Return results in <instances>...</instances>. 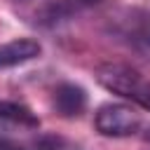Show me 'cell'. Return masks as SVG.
Returning a JSON list of instances; mask_svg holds the SVG:
<instances>
[{
    "label": "cell",
    "mask_w": 150,
    "mask_h": 150,
    "mask_svg": "<svg viewBox=\"0 0 150 150\" xmlns=\"http://www.w3.org/2000/svg\"><path fill=\"white\" fill-rule=\"evenodd\" d=\"M96 80L108 91H112L150 112V80L141 70H136L127 63L110 61V63H101L96 68Z\"/></svg>",
    "instance_id": "obj_1"
},
{
    "label": "cell",
    "mask_w": 150,
    "mask_h": 150,
    "mask_svg": "<svg viewBox=\"0 0 150 150\" xmlns=\"http://www.w3.org/2000/svg\"><path fill=\"white\" fill-rule=\"evenodd\" d=\"M94 124H96L98 134L122 138V136H131L141 129V115L131 105H124V103H103L96 110Z\"/></svg>",
    "instance_id": "obj_2"
},
{
    "label": "cell",
    "mask_w": 150,
    "mask_h": 150,
    "mask_svg": "<svg viewBox=\"0 0 150 150\" xmlns=\"http://www.w3.org/2000/svg\"><path fill=\"white\" fill-rule=\"evenodd\" d=\"M52 105L61 117H80L87 108V91L80 84L63 82L52 94Z\"/></svg>",
    "instance_id": "obj_3"
},
{
    "label": "cell",
    "mask_w": 150,
    "mask_h": 150,
    "mask_svg": "<svg viewBox=\"0 0 150 150\" xmlns=\"http://www.w3.org/2000/svg\"><path fill=\"white\" fill-rule=\"evenodd\" d=\"M40 52H42V47L33 38H19L12 42H5V45H0V70L28 63V61L38 59Z\"/></svg>",
    "instance_id": "obj_4"
},
{
    "label": "cell",
    "mask_w": 150,
    "mask_h": 150,
    "mask_svg": "<svg viewBox=\"0 0 150 150\" xmlns=\"http://www.w3.org/2000/svg\"><path fill=\"white\" fill-rule=\"evenodd\" d=\"M38 115L23 103L0 101V129H38Z\"/></svg>",
    "instance_id": "obj_5"
},
{
    "label": "cell",
    "mask_w": 150,
    "mask_h": 150,
    "mask_svg": "<svg viewBox=\"0 0 150 150\" xmlns=\"http://www.w3.org/2000/svg\"><path fill=\"white\" fill-rule=\"evenodd\" d=\"M38 150H82V148H80V145H75V143H70V141H66V138L47 136V138H42V141H40Z\"/></svg>",
    "instance_id": "obj_6"
},
{
    "label": "cell",
    "mask_w": 150,
    "mask_h": 150,
    "mask_svg": "<svg viewBox=\"0 0 150 150\" xmlns=\"http://www.w3.org/2000/svg\"><path fill=\"white\" fill-rule=\"evenodd\" d=\"M0 150H21V148L14 145V143H9V141H2V138H0Z\"/></svg>",
    "instance_id": "obj_7"
},
{
    "label": "cell",
    "mask_w": 150,
    "mask_h": 150,
    "mask_svg": "<svg viewBox=\"0 0 150 150\" xmlns=\"http://www.w3.org/2000/svg\"><path fill=\"white\" fill-rule=\"evenodd\" d=\"M82 5H98V2H103V0H80Z\"/></svg>",
    "instance_id": "obj_8"
},
{
    "label": "cell",
    "mask_w": 150,
    "mask_h": 150,
    "mask_svg": "<svg viewBox=\"0 0 150 150\" xmlns=\"http://www.w3.org/2000/svg\"><path fill=\"white\" fill-rule=\"evenodd\" d=\"M145 52H150V45H148V47H145Z\"/></svg>",
    "instance_id": "obj_9"
}]
</instances>
